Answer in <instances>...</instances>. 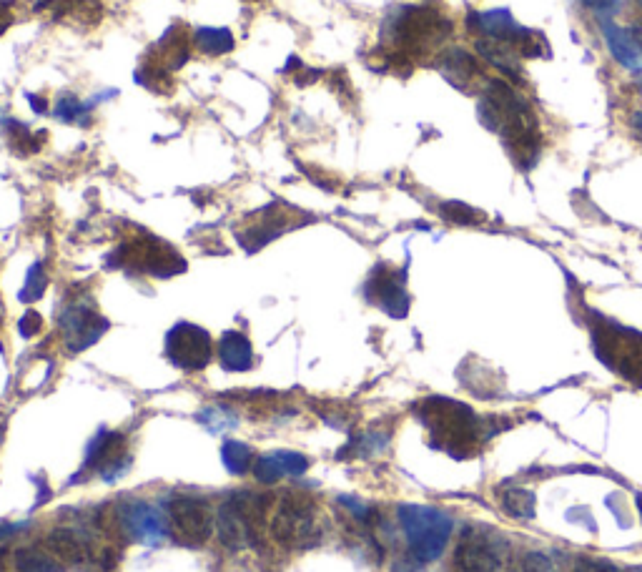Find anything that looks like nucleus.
Listing matches in <instances>:
<instances>
[{"instance_id":"9b49d317","label":"nucleus","mask_w":642,"mask_h":572,"mask_svg":"<svg viewBox=\"0 0 642 572\" xmlns=\"http://www.w3.org/2000/svg\"><path fill=\"white\" fill-rule=\"evenodd\" d=\"M502 537L485 527H467L454 547V570L457 572H500Z\"/></svg>"},{"instance_id":"72a5a7b5","label":"nucleus","mask_w":642,"mask_h":572,"mask_svg":"<svg viewBox=\"0 0 642 572\" xmlns=\"http://www.w3.org/2000/svg\"><path fill=\"white\" fill-rule=\"evenodd\" d=\"M582 3L597 13H610L617 6V0H582Z\"/></svg>"},{"instance_id":"f03ea898","label":"nucleus","mask_w":642,"mask_h":572,"mask_svg":"<svg viewBox=\"0 0 642 572\" xmlns=\"http://www.w3.org/2000/svg\"><path fill=\"white\" fill-rule=\"evenodd\" d=\"M452 33V23L427 6H402L384 21L382 38L394 53L409 58L429 53Z\"/></svg>"},{"instance_id":"b1692460","label":"nucleus","mask_w":642,"mask_h":572,"mask_svg":"<svg viewBox=\"0 0 642 572\" xmlns=\"http://www.w3.org/2000/svg\"><path fill=\"white\" fill-rule=\"evenodd\" d=\"M194 46L199 48L204 56L219 58L226 56V53L234 51V33L229 28H199L194 33Z\"/></svg>"},{"instance_id":"9d476101","label":"nucleus","mask_w":642,"mask_h":572,"mask_svg":"<svg viewBox=\"0 0 642 572\" xmlns=\"http://www.w3.org/2000/svg\"><path fill=\"white\" fill-rule=\"evenodd\" d=\"M166 357L181 372H201L214 359V339L199 324L179 322L166 334Z\"/></svg>"},{"instance_id":"bb28decb","label":"nucleus","mask_w":642,"mask_h":572,"mask_svg":"<svg viewBox=\"0 0 642 572\" xmlns=\"http://www.w3.org/2000/svg\"><path fill=\"white\" fill-rule=\"evenodd\" d=\"M221 462H224L226 470L231 475L241 477L251 470V462H254V450L249 445L239 440H229L224 447H221Z\"/></svg>"},{"instance_id":"ddd939ff","label":"nucleus","mask_w":642,"mask_h":572,"mask_svg":"<svg viewBox=\"0 0 642 572\" xmlns=\"http://www.w3.org/2000/svg\"><path fill=\"white\" fill-rule=\"evenodd\" d=\"M128 465H131V460H128L126 440H123L118 432L101 429V432L91 440V445H88L83 472L88 470L101 472L103 480L111 482V480H118L121 475H126Z\"/></svg>"},{"instance_id":"2eb2a0df","label":"nucleus","mask_w":642,"mask_h":572,"mask_svg":"<svg viewBox=\"0 0 642 572\" xmlns=\"http://www.w3.org/2000/svg\"><path fill=\"white\" fill-rule=\"evenodd\" d=\"M118 527L121 532H126L131 540L143 542V545H158L169 535V522L161 512L148 502H126L118 510Z\"/></svg>"},{"instance_id":"c9c22d12","label":"nucleus","mask_w":642,"mask_h":572,"mask_svg":"<svg viewBox=\"0 0 642 572\" xmlns=\"http://www.w3.org/2000/svg\"><path fill=\"white\" fill-rule=\"evenodd\" d=\"M28 103H31V108L36 113H46L48 111V103L43 101L41 96H36V93H28Z\"/></svg>"},{"instance_id":"423d86ee","label":"nucleus","mask_w":642,"mask_h":572,"mask_svg":"<svg viewBox=\"0 0 642 572\" xmlns=\"http://www.w3.org/2000/svg\"><path fill=\"white\" fill-rule=\"evenodd\" d=\"M592 344L605 367L642 387V332L600 319V324L592 327Z\"/></svg>"},{"instance_id":"39448f33","label":"nucleus","mask_w":642,"mask_h":572,"mask_svg":"<svg viewBox=\"0 0 642 572\" xmlns=\"http://www.w3.org/2000/svg\"><path fill=\"white\" fill-rule=\"evenodd\" d=\"M397 520L402 525L404 540L417 562L427 565L442 557L452 537V517L439 507L429 505H402L397 510Z\"/></svg>"},{"instance_id":"393cba45","label":"nucleus","mask_w":642,"mask_h":572,"mask_svg":"<svg viewBox=\"0 0 642 572\" xmlns=\"http://www.w3.org/2000/svg\"><path fill=\"white\" fill-rule=\"evenodd\" d=\"M13 562L18 572H63V562L51 550L41 547H23L16 552Z\"/></svg>"},{"instance_id":"1a4fd4ad","label":"nucleus","mask_w":642,"mask_h":572,"mask_svg":"<svg viewBox=\"0 0 642 572\" xmlns=\"http://www.w3.org/2000/svg\"><path fill=\"white\" fill-rule=\"evenodd\" d=\"M166 522H169V532H174L176 540L189 547H201L209 542L211 532H214L216 515L211 512L209 502L181 495L174 497L166 507Z\"/></svg>"},{"instance_id":"f257e3e1","label":"nucleus","mask_w":642,"mask_h":572,"mask_svg":"<svg viewBox=\"0 0 642 572\" xmlns=\"http://www.w3.org/2000/svg\"><path fill=\"white\" fill-rule=\"evenodd\" d=\"M479 121L502 138L507 154L522 169H532L537 164L542 146L540 123L515 88L502 81L487 83L479 103Z\"/></svg>"},{"instance_id":"aec40b11","label":"nucleus","mask_w":642,"mask_h":572,"mask_svg":"<svg viewBox=\"0 0 642 572\" xmlns=\"http://www.w3.org/2000/svg\"><path fill=\"white\" fill-rule=\"evenodd\" d=\"M216 354H219V362L226 372L241 374L254 367V344L246 334L234 332V329L221 334Z\"/></svg>"},{"instance_id":"5701e85b","label":"nucleus","mask_w":642,"mask_h":572,"mask_svg":"<svg viewBox=\"0 0 642 572\" xmlns=\"http://www.w3.org/2000/svg\"><path fill=\"white\" fill-rule=\"evenodd\" d=\"M497 505L512 520H532L537 510V497L535 492L525 490V487H505V490L497 492Z\"/></svg>"},{"instance_id":"4c0bfd02","label":"nucleus","mask_w":642,"mask_h":572,"mask_svg":"<svg viewBox=\"0 0 642 572\" xmlns=\"http://www.w3.org/2000/svg\"><path fill=\"white\" fill-rule=\"evenodd\" d=\"M635 126L640 128V133H642V113H635Z\"/></svg>"},{"instance_id":"4468645a","label":"nucleus","mask_w":642,"mask_h":572,"mask_svg":"<svg viewBox=\"0 0 642 572\" xmlns=\"http://www.w3.org/2000/svg\"><path fill=\"white\" fill-rule=\"evenodd\" d=\"M367 299L372 304H377L382 312H387L389 317L404 319L409 312V294L404 286V271L389 269V266L379 264L377 269L369 274L367 281Z\"/></svg>"},{"instance_id":"c756f323","label":"nucleus","mask_w":642,"mask_h":572,"mask_svg":"<svg viewBox=\"0 0 642 572\" xmlns=\"http://www.w3.org/2000/svg\"><path fill=\"white\" fill-rule=\"evenodd\" d=\"M88 111H91V103H78L76 96H61L56 108H53L56 118H61V121L66 123H76L78 118H86Z\"/></svg>"},{"instance_id":"473e14b6","label":"nucleus","mask_w":642,"mask_h":572,"mask_svg":"<svg viewBox=\"0 0 642 572\" xmlns=\"http://www.w3.org/2000/svg\"><path fill=\"white\" fill-rule=\"evenodd\" d=\"M572 572H620L612 562L595 560V557H577L575 570Z\"/></svg>"},{"instance_id":"cd10ccee","label":"nucleus","mask_w":642,"mask_h":572,"mask_svg":"<svg viewBox=\"0 0 642 572\" xmlns=\"http://www.w3.org/2000/svg\"><path fill=\"white\" fill-rule=\"evenodd\" d=\"M439 214H442L444 221H449V224H459V226H474L485 221V214H482V211L472 209V206L462 204V201H444V204L439 206Z\"/></svg>"},{"instance_id":"e433bc0d","label":"nucleus","mask_w":642,"mask_h":572,"mask_svg":"<svg viewBox=\"0 0 642 572\" xmlns=\"http://www.w3.org/2000/svg\"><path fill=\"white\" fill-rule=\"evenodd\" d=\"M635 505H637V512H640V520H642V495L635 497Z\"/></svg>"},{"instance_id":"a878e982","label":"nucleus","mask_w":642,"mask_h":572,"mask_svg":"<svg viewBox=\"0 0 642 572\" xmlns=\"http://www.w3.org/2000/svg\"><path fill=\"white\" fill-rule=\"evenodd\" d=\"M6 128H8V143H11V149L21 156L36 154V151H41L43 141H46V131L33 133L26 123H18L13 121V118L6 123Z\"/></svg>"},{"instance_id":"4be33fe9","label":"nucleus","mask_w":642,"mask_h":572,"mask_svg":"<svg viewBox=\"0 0 642 572\" xmlns=\"http://www.w3.org/2000/svg\"><path fill=\"white\" fill-rule=\"evenodd\" d=\"M439 71H442V76L447 78L449 83H454V86L462 88V91H469V83L485 78L477 58L469 56L462 48H452V51L444 53L442 63H439Z\"/></svg>"},{"instance_id":"412c9836","label":"nucleus","mask_w":642,"mask_h":572,"mask_svg":"<svg viewBox=\"0 0 642 572\" xmlns=\"http://www.w3.org/2000/svg\"><path fill=\"white\" fill-rule=\"evenodd\" d=\"M602 36H605L607 48H610L612 58H615L620 66H625L627 71H642V48L637 46L635 38L625 31V28L615 26L610 18L600 23Z\"/></svg>"},{"instance_id":"6e6552de","label":"nucleus","mask_w":642,"mask_h":572,"mask_svg":"<svg viewBox=\"0 0 642 572\" xmlns=\"http://www.w3.org/2000/svg\"><path fill=\"white\" fill-rule=\"evenodd\" d=\"M113 264L126 266L138 274L156 276V279H171L186 271L184 256L156 236H143V239H133L131 244L121 246Z\"/></svg>"},{"instance_id":"f8f14e48","label":"nucleus","mask_w":642,"mask_h":572,"mask_svg":"<svg viewBox=\"0 0 642 572\" xmlns=\"http://www.w3.org/2000/svg\"><path fill=\"white\" fill-rule=\"evenodd\" d=\"M58 327H61L63 344H66L68 352L81 354L88 347H93L108 332L111 324L96 312L91 302H73L63 309Z\"/></svg>"},{"instance_id":"20e7f679","label":"nucleus","mask_w":642,"mask_h":572,"mask_svg":"<svg viewBox=\"0 0 642 572\" xmlns=\"http://www.w3.org/2000/svg\"><path fill=\"white\" fill-rule=\"evenodd\" d=\"M422 422L437 437V445L449 452H469L482 442V419L462 402L429 397L419 412Z\"/></svg>"},{"instance_id":"f704fd0d","label":"nucleus","mask_w":642,"mask_h":572,"mask_svg":"<svg viewBox=\"0 0 642 572\" xmlns=\"http://www.w3.org/2000/svg\"><path fill=\"white\" fill-rule=\"evenodd\" d=\"M11 26V13H8V0H0V36Z\"/></svg>"},{"instance_id":"6ab92c4d","label":"nucleus","mask_w":642,"mask_h":572,"mask_svg":"<svg viewBox=\"0 0 642 572\" xmlns=\"http://www.w3.org/2000/svg\"><path fill=\"white\" fill-rule=\"evenodd\" d=\"M306 470H309V457L291 450H276L254 462V477L261 485H274L284 477H299Z\"/></svg>"},{"instance_id":"f3484780","label":"nucleus","mask_w":642,"mask_h":572,"mask_svg":"<svg viewBox=\"0 0 642 572\" xmlns=\"http://www.w3.org/2000/svg\"><path fill=\"white\" fill-rule=\"evenodd\" d=\"M48 550L63 562V565L71 567H86L91 562L103 560V565L108 567V550L93 552V547L88 545V540L83 535H78L71 527H56V530L48 535L46 540Z\"/></svg>"},{"instance_id":"dca6fc26","label":"nucleus","mask_w":642,"mask_h":572,"mask_svg":"<svg viewBox=\"0 0 642 572\" xmlns=\"http://www.w3.org/2000/svg\"><path fill=\"white\" fill-rule=\"evenodd\" d=\"M299 214L296 209H289V206L284 204H274V206H266V209H261L259 214L254 216V221H251L249 229L239 231V244L244 246L249 254H254V251H259L261 246H266L269 241L279 239L284 231L294 229V221H291V216Z\"/></svg>"},{"instance_id":"7c9ffc66","label":"nucleus","mask_w":642,"mask_h":572,"mask_svg":"<svg viewBox=\"0 0 642 572\" xmlns=\"http://www.w3.org/2000/svg\"><path fill=\"white\" fill-rule=\"evenodd\" d=\"M512 572H557V567L555 562L547 555H542V552H527V555L520 557V562L512 567Z\"/></svg>"},{"instance_id":"0eeeda50","label":"nucleus","mask_w":642,"mask_h":572,"mask_svg":"<svg viewBox=\"0 0 642 572\" xmlns=\"http://www.w3.org/2000/svg\"><path fill=\"white\" fill-rule=\"evenodd\" d=\"M269 532L286 550H309L321 542L319 510L301 495L281 497L271 515Z\"/></svg>"},{"instance_id":"c85d7f7f","label":"nucleus","mask_w":642,"mask_h":572,"mask_svg":"<svg viewBox=\"0 0 642 572\" xmlns=\"http://www.w3.org/2000/svg\"><path fill=\"white\" fill-rule=\"evenodd\" d=\"M46 289H48V274L46 269H43L41 261H36V264H31V269H28L26 274V284H23L21 289V302L26 304L38 302V299L46 294Z\"/></svg>"},{"instance_id":"2f4dec72","label":"nucleus","mask_w":642,"mask_h":572,"mask_svg":"<svg viewBox=\"0 0 642 572\" xmlns=\"http://www.w3.org/2000/svg\"><path fill=\"white\" fill-rule=\"evenodd\" d=\"M41 329H43V319H41V314L33 312V309L31 312L23 314L21 322H18V332H21V337H26V339L41 334Z\"/></svg>"},{"instance_id":"a211bd4d","label":"nucleus","mask_w":642,"mask_h":572,"mask_svg":"<svg viewBox=\"0 0 642 572\" xmlns=\"http://www.w3.org/2000/svg\"><path fill=\"white\" fill-rule=\"evenodd\" d=\"M191 56V36L186 33L184 26H171L166 31V36L153 46V53L146 58V63L161 68L166 73L179 71L181 66H186Z\"/></svg>"},{"instance_id":"58836bf2","label":"nucleus","mask_w":642,"mask_h":572,"mask_svg":"<svg viewBox=\"0 0 642 572\" xmlns=\"http://www.w3.org/2000/svg\"><path fill=\"white\" fill-rule=\"evenodd\" d=\"M6 527H8L6 522H0V530H6ZM0 535H6V532H0Z\"/></svg>"},{"instance_id":"7ed1b4c3","label":"nucleus","mask_w":642,"mask_h":572,"mask_svg":"<svg viewBox=\"0 0 642 572\" xmlns=\"http://www.w3.org/2000/svg\"><path fill=\"white\" fill-rule=\"evenodd\" d=\"M271 510V497L259 492L239 490L231 495L216 512L214 532L221 545L231 552L246 550V547L259 545L261 525L266 520V512Z\"/></svg>"}]
</instances>
